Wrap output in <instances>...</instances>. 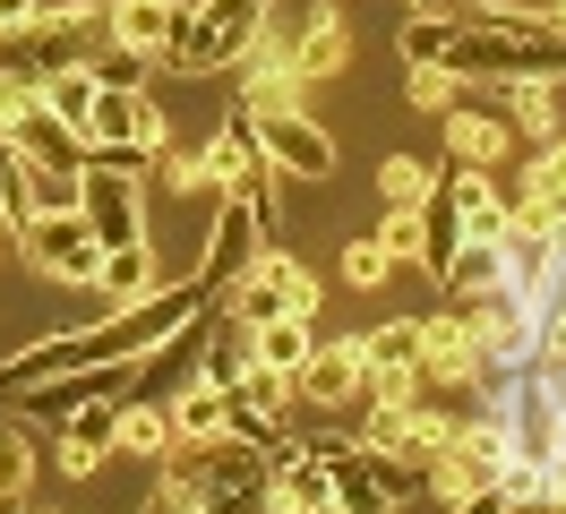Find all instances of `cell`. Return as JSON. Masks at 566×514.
<instances>
[{
	"instance_id": "6da1fadb",
	"label": "cell",
	"mask_w": 566,
	"mask_h": 514,
	"mask_svg": "<svg viewBox=\"0 0 566 514\" xmlns=\"http://www.w3.org/2000/svg\"><path fill=\"white\" fill-rule=\"evenodd\" d=\"M266 472L275 454L249 438H198V445H164V480H155V506H189V514H214V506H266Z\"/></svg>"
},
{
	"instance_id": "7a4b0ae2",
	"label": "cell",
	"mask_w": 566,
	"mask_h": 514,
	"mask_svg": "<svg viewBox=\"0 0 566 514\" xmlns=\"http://www.w3.org/2000/svg\"><path fill=\"white\" fill-rule=\"evenodd\" d=\"M86 164H120V171H138L155 164V146H164V112H155V95L146 86H95V103H86Z\"/></svg>"
},
{
	"instance_id": "3957f363",
	"label": "cell",
	"mask_w": 566,
	"mask_h": 514,
	"mask_svg": "<svg viewBox=\"0 0 566 514\" xmlns=\"http://www.w3.org/2000/svg\"><path fill=\"white\" fill-rule=\"evenodd\" d=\"M266 9H275V0H189V27H180V43L164 52V69H180V77L232 69L249 52V34L266 27Z\"/></svg>"
},
{
	"instance_id": "277c9868",
	"label": "cell",
	"mask_w": 566,
	"mask_h": 514,
	"mask_svg": "<svg viewBox=\"0 0 566 514\" xmlns=\"http://www.w3.org/2000/svg\"><path fill=\"white\" fill-rule=\"evenodd\" d=\"M214 301L232 308L241 326H258V317H318V274L301 266V258H283V249H258Z\"/></svg>"
},
{
	"instance_id": "5b68a950",
	"label": "cell",
	"mask_w": 566,
	"mask_h": 514,
	"mask_svg": "<svg viewBox=\"0 0 566 514\" xmlns=\"http://www.w3.org/2000/svg\"><path fill=\"white\" fill-rule=\"evenodd\" d=\"M18 249H27V266L35 274H52V283H77V292H95V274H104V240H95V223L86 214H27L18 223Z\"/></svg>"
},
{
	"instance_id": "8992f818",
	"label": "cell",
	"mask_w": 566,
	"mask_h": 514,
	"mask_svg": "<svg viewBox=\"0 0 566 514\" xmlns=\"http://www.w3.org/2000/svg\"><path fill=\"white\" fill-rule=\"evenodd\" d=\"M249 112V103H241ZM249 129H258V155L283 171V180H326L335 171V137L301 112V103H266V112H249Z\"/></svg>"
},
{
	"instance_id": "52a82bcc",
	"label": "cell",
	"mask_w": 566,
	"mask_h": 514,
	"mask_svg": "<svg viewBox=\"0 0 566 514\" xmlns=\"http://www.w3.org/2000/svg\"><path fill=\"white\" fill-rule=\"evenodd\" d=\"M490 249H497V292H506L515 308H532V301H541V283L558 274V232L532 223V214H506V232H497Z\"/></svg>"
},
{
	"instance_id": "ba28073f",
	"label": "cell",
	"mask_w": 566,
	"mask_h": 514,
	"mask_svg": "<svg viewBox=\"0 0 566 514\" xmlns=\"http://www.w3.org/2000/svg\"><path fill=\"white\" fill-rule=\"evenodd\" d=\"M515 155V120H506V103L481 86V103H463V86H455V103H447V164H472V171H497Z\"/></svg>"
},
{
	"instance_id": "9c48e42d",
	"label": "cell",
	"mask_w": 566,
	"mask_h": 514,
	"mask_svg": "<svg viewBox=\"0 0 566 514\" xmlns=\"http://www.w3.org/2000/svg\"><path fill=\"white\" fill-rule=\"evenodd\" d=\"M421 377H447V386H490V369H481V335H472V301L421 317Z\"/></svg>"
},
{
	"instance_id": "30bf717a",
	"label": "cell",
	"mask_w": 566,
	"mask_h": 514,
	"mask_svg": "<svg viewBox=\"0 0 566 514\" xmlns=\"http://www.w3.org/2000/svg\"><path fill=\"white\" fill-rule=\"evenodd\" d=\"M421 377V317H387L360 335V395H412Z\"/></svg>"
},
{
	"instance_id": "8fae6325",
	"label": "cell",
	"mask_w": 566,
	"mask_h": 514,
	"mask_svg": "<svg viewBox=\"0 0 566 514\" xmlns=\"http://www.w3.org/2000/svg\"><path fill=\"white\" fill-rule=\"evenodd\" d=\"M438 198H447L463 240H497L506 214H515V198L497 189V171H472V164H438Z\"/></svg>"
},
{
	"instance_id": "7c38bea8",
	"label": "cell",
	"mask_w": 566,
	"mask_h": 514,
	"mask_svg": "<svg viewBox=\"0 0 566 514\" xmlns=\"http://www.w3.org/2000/svg\"><path fill=\"white\" fill-rule=\"evenodd\" d=\"M241 103L249 112H266V103H301V69H292V34H275V9H266V27L249 34L241 61Z\"/></svg>"
},
{
	"instance_id": "4fadbf2b",
	"label": "cell",
	"mask_w": 566,
	"mask_h": 514,
	"mask_svg": "<svg viewBox=\"0 0 566 514\" xmlns=\"http://www.w3.org/2000/svg\"><path fill=\"white\" fill-rule=\"evenodd\" d=\"M292 395H301V403H318V411L360 403V335H344V343H310V360L292 369Z\"/></svg>"
},
{
	"instance_id": "5bb4252c",
	"label": "cell",
	"mask_w": 566,
	"mask_h": 514,
	"mask_svg": "<svg viewBox=\"0 0 566 514\" xmlns=\"http://www.w3.org/2000/svg\"><path fill=\"white\" fill-rule=\"evenodd\" d=\"M258 249H266V223H258L241 198H223V206H214V232H207V258H198V283H207V292H223V283L258 258Z\"/></svg>"
},
{
	"instance_id": "9a60e30c",
	"label": "cell",
	"mask_w": 566,
	"mask_h": 514,
	"mask_svg": "<svg viewBox=\"0 0 566 514\" xmlns=\"http://www.w3.org/2000/svg\"><path fill=\"white\" fill-rule=\"evenodd\" d=\"M0 129L18 137V155H27V164H70V171H86V129H77V120H61V112H43L35 95L18 103Z\"/></svg>"
},
{
	"instance_id": "2e32d148",
	"label": "cell",
	"mask_w": 566,
	"mask_h": 514,
	"mask_svg": "<svg viewBox=\"0 0 566 514\" xmlns=\"http://www.w3.org/2000/svg\"><path fill=\"white\" fill-rule=\"evenodd\" d=\"M35 34L52 43V61H95L112 43V0H61V9H35Z\"/></svg>"
},
{
	"instance_id": "e0dca14e",
	"label": "cell",
	"mask_w": 566,
	"mask_h": 514,
	"mask_svg": "<svg viewBox=\"0 0 566 514\" xmlns=\"http://www.w3.org/2000/svg\"><path fill=\"white\" fill-rule=\"evenodd\" d=\"M189 27V0H112V43H129L146 61H164Z\"/></svg>"
},
{
	"instance_id": "ac0fdd59",
	"label": "cell",
	"mask_w": 566,
	"mask_h": 514,
	"mask_svg": "<svg viewBox=\"0 0 566 514\" xmlns=\"http://www.w3.org/2000/svg\"><path fill=\"white\" fill-rule=\"evenodd\" d=\"M266 506H301V514L335 506V472L318 463V445H310V438L292 445V454H275V472H266Z\"/></svg>"
},
{
	"instance_id": "d6986e66",
	"label": "cell",
	"mask_w": 566,
	"mask_h": 514,
	"mask_svg": "<svg viewBox=\"0 0 566 514\" xmlns=\"http://www.w3.org/2000/svg\"><path fill=\"white\" fill-rule=\"evenodd\" d=\"M344 61H353L344 9H335V0H318V9L301 18V34H292V69H301V86H318V77H335Z\"/></svg>"
},
{
	"instance_id": "ffe728a7",
	"label": "cell",
	"mask_w": 566,
	"mask_h": 514,
	"mask_svg": "<svg viewBox=\"0 0 566 514\" xmlns=\"http://www.w3.org/2000/svg\"><path fill=\"white\" fill-rule=\"evenodd\" d=\"M164 403H172V438H180V445H198V438H223V429H232V395H223V386H207V377L172 386Z\"/></svg>"
},
{
	"instance_id": "44dd1931",
	"label": "cell",
	"mask_w": 566,
	"mask_h": 514,
	"mask_svg": "<svg viewBox=\"0 0 566 514\" xmlns=\"http://www.w3.org/2000/svg\"><path fill=\"white\" fill-rule=\"evenodd\" d=\"M310 343H318V317H258V326H249V360L292 377L310 360Z\"/></svg>"
},
{
	"instance_id": "7402d4cb",
	"label": "cell",
	"mask_w": 566,
	"mask_h": 514,
	"mask_svg": "<svg viewBox=\"0 0 566 514\" xmlns=\"http://www.w3.org/2000/svg\"><path fill=\"white\" fill-rule=\"evenodd\" d=\"M249 164H258V129H249V112H232V120H223V129L198 146V171H207V189L223 198V189H232Z\"/></svg>"
},
{
	"instance_id": "603a6c76",
	"label": "cell",
	"mask_w": 566,
	"mask_h": 514,
	"mask_svg": "<svg viewBox=\"0 0 566 514\" xmlns=\"http://www.w3.org/2000/svg\"><path fill=\"white\" fill-rule=\"evenodd\" d=\"M172 445V403L164 395H129L112 420V454H164Z\"/></svg>"
},
{
	"instance_id": "cb8c5ba5",
	"label": "cell",
	"mask_w": 566,
	"mask_h": 514,
	"mask_svg": "<svg viewBox=\"0 0 566 514\" xmlns=\"http://www.w3.org/2000/svg\"><path fill=\"white\" fill-rule=\"evenodd\" d=\"M95 61H52L43 69V86H35V103L43 112H61V120H86V103H95Z\"/></svg>"
},
{
	"instance_id": "d4e9b609",
	"label": "cell",
	"mask_w": 566,
	"mask_h": 514,
	"mask_svg": "<svg viewBox=\"0 0 566 514\" xmlns=\"http://www.w3.org/2000/svg\"><path fill=\"white\" fill-rule=\"evenodd\" d=\"M77 189H86V171H70V164H27V214H70ZM27 214H18V223H27Z\"/></svg>"
},
{
	"instance_id": "484cf974",
	"label": "cell",
	"mask_w": 566,
	"mask_h": 514,
	"mask_svg": "<svg viewBox=\"0 0 566 514\" xmlns=\"http://www.w3.org/2000/svg\"><path fill=\"white\" fill-rule=\"evenodd\" d=\"M95 292H112V308L138 301V292H155V258H146V240H138V249H104V274H95Z\"/></svg>"
},
{
	"instance_id": "4316f807",
	"label": "cell",
	"mask_w": 566,
	"mask_h": 514,
	"mask_svg": "<svg viewBox=\"0 0 566 514\" xmlns=\"http://www.w3.org/2000/svg\"><path fill=\"white\" fill-rule=\"evenodd\" d=\"M438 189V171L421 155H378V206H421Z\"/></svg>"
},
{
	"instance_id": "83f0119b",
	"label": "cell",
	"mask_w": 566,
	"mask_h": 514,
	"mask_svg": "<svg viewBox=\"0 0 566 514\" xmlns=\"http://www.w3.org/2000/svg\"><path fill=\"white\" fill-rule=\"evenodd\" d=\"M35 489V438L27 429H0V506H18Z\"/></svg>"
},
{
	"instance_id": "f1b7e54d",
	"label": "cell",
	"mask_w": 566,
	"mask_h": 514,
	"mask_svg": "<svg viewBox=\"0 0 566 514\" xmlns=\"http://www.w3.org/2000/svg\"><path fill=\"white\" fill-rule=\"evenodd\" d=\"M387 274H395V249H387V240H378V232L344 249V283H353V292H378Z\"/></svg>"
},
{
	"instance_id": "f546056e",
	"label": "cell",
	"mask_w": 566,
	"mask_h": 514,
	"mask_svg": "<svg viewBox=\"0 0 566 514\" xmlns=\"http://www.w3.org/2000/svg\"><path fill=\"white\" fill-rule=\"evenodd\" d=\"M0 214H9V232H18V214H27V155H18L9 129H0Z\"/></svg>"
},
{
	"instance_id": "4dcf8cb0",
	"label": "cell",
	"mask_w": 566,
	"mask_h": 514,
	"mask_svg": "<svg viewBox=\"0 0 566 514\" xmlns=\"http://www.w3.org/2000/svg\"><path fill=\"white\" fill-rule=\"evenodd\" d=\"M146 52H129V43H104V52H95V77H104V86H146Z\"/></svg>"
},
{
	"instance_id": "1f68e13d",
	"label": "cell",
	"mask_w": 566,
	"mask_h": 514,
	"mask_svg": "<svg viewBox=\"0 0 566 514\" xmlns=\"http://www.w3.org/2000/svg\"><path fill=\"white\" fill-rule=\"evenodd\" d=\"M455 86H463V77H455V69H438V61L412 69V103H421V112H447V103H455Z\"/></svg>"
},
{
	"instance_id": "d6a6232c",
	"label": "cell",
	"mask_w": 566,
	"mask_h": 514,
	"mask_svg": "<svg viewBox=\"0 0 566 514\" xmlns=\"http://www.w3.org/2000/svg\"><path fill=\"white\" fill-rule=\"evenodd\" d=\"M412 18H481V0H412Z\"/></svg>"
},
{
	"instance_id": "836d02e7",
	"label": "cell",
	"mask_w": 566,
	"mask_h": 514,
	"mask_svg": "<svg viewBox=\"0 0 566 514\" xmlns=\"http://www.w3.org/2000/svg\"><path fill=\"white\" fill-rule=\"evenodd\" d=\"M35 9H43V0H0V34H18V27H35Z\"/></svg>"
},
{
	"instance_id": "e575fe53",
	"label": "cell",
	"mask_w": 566,
	"mask_h": 514,
	"mask_svg": "<svg viewBox=\"0 0 566 514\" xmlns=\"http://www.w3.org/2000/svg\"><path fill=\"white\" fill-rule=\"evenodd\" d=\"M0 249H9V214H0Z\"/></svg>"
},
{
	"instance_id": "d590c367",
	"label": "cell",
	"mask_w": 566,
	"mask_h": 514,
	"mask_svg": "<svg viewBox=\"0 0 566 514\" xmlns=\"http://www.w3.org/2000/svg\"><path fill=\"white\" fill-rule=\"evenodd\" d=\"M481 9H490V0H481Z\"/></svg>"
}]
</instances>
